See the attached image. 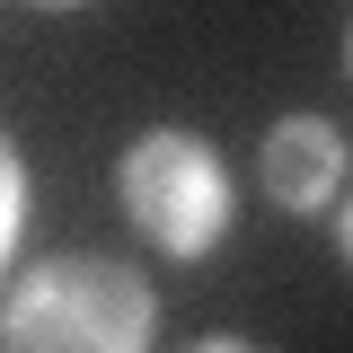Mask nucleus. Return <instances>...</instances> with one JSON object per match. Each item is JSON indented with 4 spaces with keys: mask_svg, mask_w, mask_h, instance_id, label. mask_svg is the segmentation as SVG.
Wrapping results in <instances>:
<instances>
[{
    "mask_svg": "<svg viewBox=\"0 0 353 353\" xmlns=\"http://www.w3.org/2000/svg\"><path fill=\"white\" fill-rule=\"evenodd\" d=\"M159 301L115 256H53L0 309V353H150Z\"/></svg>",
    "mask_w": 353,
    "mask_h": 353,
    "instance_id": "1",
    "label": "nucleus"
},
{
    "mask_svg": "<svg viewBox=\"0 0 353 353\" xmlns=\"http://www.w3.org/2000/svg\"><path fill=\"white\" fill-rule=\"evenodd\" d=\"M115 194L141 221V239L168 256H203L230 230V168L203 132H141L115 168Z\"/></svg>",
    "mask_w": 353,
    "mask_h": 353,
    "instance_id": "2",
    "label": "nucleus"
},
{
    "mask_svg": "<svg viewBox=\"0 0 353 353\" xmlns=\"http://www.w3.org/2000/svg\"><path fill=\"white\" fill-rule=\"evenodd\" d=\"M256 185L283 203V212H327L336 185H345V132L327 124V115H283V124L265 132Z\"/></svg>",
    "mask_w": 353,
    "mask_h": 353,
    "instance_id": "3",
    "label": "nucleus"
},
{
    "mask_svg": "<svg viewBox=\"0 0 353 353\" xmlns=\"http://www.w3.org/2000/svg\"><path fill=\"white\" fill-rule=\"evenodd\" d=\"M18 221H27V168H18L9 132H0V265H9V248H18Z\"/></svg>",
    "mask_w": 353,
    "mask_h": 353,
    "instance_id": "4",
    "label": "nucleus"
},
{
    "mask_svg": "<svg viewBox=\"0 0 353 353\" xmlns=\"http://www.w3.org/2000/svg\"><path fill=\"white\" fill-rule=\"evenodd\" d=\"M194 353H265V345H239V336H203Z\"/></svg>",
    "mask_w": 353,
    "mask_h": 353,
    "instance_id": "5",
    "label": "nucleus"
}]
</instances>
